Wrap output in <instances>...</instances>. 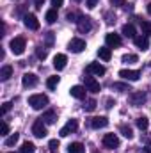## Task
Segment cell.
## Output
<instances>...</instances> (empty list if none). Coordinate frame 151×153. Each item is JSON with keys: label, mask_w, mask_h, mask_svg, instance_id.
<instances>
[{"label": "cell", "mask_w": 151, "mask_h": 153, "mask_svg": "<svg viewBox=\"0 0 151 153\" xmlns=\"http://www.w3.org/2000/svg\"><path fill=\"white\" fill-rule=\"evenodd\" d=\"M29 105L32 107V109H43V107H46L48 105V96L46 94H32L30 98H29Z\"/></svg>", "instance_id": "6da1fadb"}, {"label": "cell", "mask_w": 151, "mask_h": 153, "mask_svg": "<svg viewBox=\"0 0 151 153\" xmlns=\"http://www.w3.org/2000/svg\"><path fill=\"white\" fill-rule=\"evenodd\" d=\"M25 46H27L25 38H14V39H11V43H9V48H11V52L14 55H21L25 52Z\"/></svg>", "instance_id": "7a4b0ae2"}, {"label": "cell", "mask_w": 151, "mask_h": 153, "mask_svg": "<svg viewBox=\"0 0 151 153\" xmlns=\"http://www.w3.org/2000/svg\"><path fill=\"white\" fill-rule=\"evenodd\" d=\"M101 143H103L105 148H109V150H115V148L119 146V137H117L115 134H105Z\"/></svg>", "instance_id": "3957f363"}, {"label": "cell", "mask_w": 151, "mask_h": 153, "mask_svg": "<svg viewBox=\"0 0 151 153\" xmlns=\"http://www.w3.org/2000/svg\"><path fill=\"white\" fill-rule=\"evenodd\" d=\"M76 128H78V121L76 119H70L62 128H61V137H68L70 134H73V132H76Z\"/></svg>", "instance_id": "277c9868"}, {"label": "cell", "mask_w": 151, "mask_h": 153, "mask_svg": "<svg viewBox=\"0 0 151 153\" xmlns=\"http://www.w3.org/2000/svg\"><path fill=\"white\" fill-rule=\"evenodd\" d=\"M144 102H146V93H142V91H135V93H132V96H130V103H132L133 107H142Z\"/></svg>", "instance_id": "5b68a950"}, {"label": "cell", "mask_w": 151, "mask_h": 153, "mask_svg": "<svg viewBox=\"0 0 151 153\" xmlns=\"http://www.w3.org/2000/svg\"><path fill=\"white\" fill-rule=\"evenodd\" d=\"M23 23H25V27L30 29V30H38L39 29V20H38L36 14H25V16H23Z\"/></svg>", "instance_id": "8992f818"}, {"label": "cell", "mask_w": 151, "mask_h": 153, "mask_svg": "<svg viewBox=\"0 0 151 153\" xmlns=\"http://www.w3.org/2000/svg\"><path fill=\"white\" fill-rule=\"evenodd\" d=\"M119 76L124 78V80L135 82V80L141 78V71H139V70H121V71H119Z\"/></svg>", "instance_id": "52a82bcc"}, {"label": "cell", "mask_w": 151, "mask_h": 153, "mask_svg": "<svg viewBox=\"0 0 151 153\" xmlns=\"http://www.w3.org/2000/svg\"><path fill=\"white\" fill-rule=\"evenodd\" d=\"M84 80H85V89L87 91H91V93H100V82L94 78V76H84Z\"/></svg>", "instance_id": "ba28073f"}, {"label": "cell", "mask_w": 151, "mask_h": 153, "mask_svg": "<svg viewBox=\"0 0 151 153\" xmlns=\"http://www.w3.org/2000/svg\"><path fill=\"white\" fill-rule=\"evenodd\" d=\"M76 23H78V30H80L82 34H85V32H89V30L93 29V25H91V18H89V16H80Z\"/></svg>", "instance_id": "9c48e42d"}, {"label": "cell", "mask_w": 151, "mask_h": 153, "mask_svg": "<svg viewBox=\"0 0 151 153\" xmlns=\"http://www.w3.org/2000/svg\"><path fill=\"white\" fill-rule=\"evenodd\" d=\"M38 75L36 73H23L21 76V84H23V87H34L36 84H38Z\"/></svg>", "instance_id": "30bf717a"}, {"label": "cell", "mask_w": 151, "mask_h": 153, "mask_svg": "<svg viewBox=\"0 0 151 153\" xmlns=\"http://www.w3.org/2000/svg\"><path fill=\"white\" fill-rule=\"evenodd\" d=\"M70 50L71 52H75V53H80V52H84L85 50V41L80 38H75L70 41Z\"/></svg>", "instance_id": "8fae6325"}, {"label": "cell", "mask_w": 151, "mask_h": 153, "mask_svg": "<svg viewBox=\"0 0 151 153\" xmlns=\"http://www.w3.org/2000/svg\"><path fill=\"white\" fill-rule=\"evenodd\" d=\"M32 134L39 137V139H43L48 132H46V126H44V121H36L34 123V126H32Z\"/></svg>", "instance_id": "7c38bea8"}, {"label": "cell", "mask_w": 151, "mask_h": 153, "mask_svg": "<svg viewBox=\"0 0 151 153\" xmlns=\"http://www.w3.org/2000/svg\"><path fill=\"white\" fill-rule=\"evenodd\" d=\"M105 41H107V46H109V48H117V46H121V38H119V34L109 32V34L105 36Z\"/></svg>", "instance_id": "4fadbf2b"}, {"label": "cell", "mask_w": 151, "mask_h": 153, "mask_svg": "<svg viewBox=\"0 0 151 153\" xmlns=\"http://www.w3.org/2000/svg\"><path fill=\"white\" fill-rule=\"evenodd\" d=\"M87 73H91V75H105V66H101L100 62H91V64H87Z\"/></svg>", "instance_id": "5bb4252c"}, {"label": "cell", "mask_w": 151, "mask_h": 153, "mask_svg": "<svg viewBox=\"0 0 151 153\" xmlns=\"http://www.w3.org/2000/svg\"><path fill=\"white\" fill-rule=\"evenodd\" d=\"M66 62H68V57H66L64 53H57V55L53 57V68L59 70V71L66 68Z\"/></svg>", "instance_id": "9a60e30c"}, {"label": "cell", "mask_w": 151, "mask_h": 153, "mask_svg": "<svg viewBox=\"0 0 151 153\" xmlns=\"http://www.w3.org/2000/svg\"><path fill=\"white\" fill-rule=\"evenodd\" d=\"M85 87L84 85H73L71 89H70V94L73 96V98H76V100H82V98H85Z\"/></svg>", "instance_id": "2e32d148"}, {"label": "cell", "mask_w": 151, "mask_h": 153, "mask_svg": "<svg viewBox=\"0 0 151 153\" xmlns=\"http://www.w3.org/2000/svg\"><path fill=\"white\" fill-rule=\"evenodd\" d=\"M107 125H109V119H107L105 116H96V117L91 119V126H93V128H103V126H107Z\"/></svg>", "instance_id": "e0dca14e"}, {"label": "cell", "mask_w": 151, "mask_h": 153, "mask_svg": "<svg viewBox=\"0 0 151 153\" xmlns=\"http://www.w3.org/2000/svg\"><path fill=\"white\" fill-rule=\"evenodd\" d=\"M133 43H135V46L141 48V50H148V48H150L148 36H135V38H133Z\"/></svg>", "instance_id": "ac0fdd59"}, {"label": "cell", "mask_w": 151, "mask_h": 153, "mask_svg": "<svg viewBox=\"0 0 151 153\" xmlns=\"http://www.w3.org/2000/svg\"><path fill=\"white\" fill-rule=\"evenodd\" d=\"M98 55H100V59H101V61H110L112 52H110V48H109V46H101V48L98 50Z\"/></svg>", "instance_id": "d6986e66"}, {"label": "cell", "mask_w": 151, "mask_h": 153, "mask_svg": "<svg viewBox=\"0 0 151 153\" xmlns=\"http://www.w3.org/2000/svg\"><path fill=\"white\" fill-rule=\"evenodd\" d=\"M68 153H85V148L82 143H71L68 146Z\"/></svg>", "instance_id": "ffe728a7"}, {"label": "cell", "mask_w": 151, "mask_h": 153, "mask_svg": "<svg viewBox=\"0 0 151 153\" xmlns=\"http://www.w3.org/2000/svg\"><path fill=\"white\" fill-rule=\"evenodd\" d=\"M121 32H123L126 38H135V27H133L132 23H126V25H123Z\"/></svg>", "instance_id": "44dd1931"}, {"label": "cell", "mask_w": 151, "mask_h": 153, "mask_svg": "<svg viewBox=\"0 0 151 153\" xmlns=\"http://www.w3.org/2000/svg\"><path fill=\"white\" fill-rule=\"evenodd\" d=\"M11 76H13V68H11V66H4V68L0 70V80L5 82V80H9Z\"/></svg>", "instance_id": "7402d4cb"}, {"label": "cell", "mask_w": 151, "mask_h": 153, "mask_svg": "<svg viewBox=\"0 0 151 153\" xmlns=\"http://www.w3.org/2000/svg\"><path fill=\"white\" fill-rule=\"evenodd\" d=\"M44 123H48V125H52V123H55V119H57V114H55V111H48V112H44L43 117H41Z\"/></svg>", "instance_id": "603a6c76"}, {"label": "cell", "mask_w": 151, "mask_h": 153, "mask_svg": "<svg viewBox=\"0 0 151 153\" xmlns=\"http://www.w3.org/2000/svg\"><path fill=\"white\" fill-rule=\"evenodd\" d=\"M46 22L48 23H55L57 22V9H50V11H46Z\"/></svg>", "instance_id": "cb8c5ba5"}, {"label": "cell", "mask_w": 151, "mask_h": 153, "mask_svg": "<svg viewBox=\"0 0 151 153\" xmlns=\"http://www.w3.org/2000/svg\"><path fill=\"white\" fill-rule=\"evenodd\" d=\"M119 130H121V134H123L126 139H133V130H132L130 126H126V125H121V126H119Z\"/></svg>", "instance_id": "d4e9b609"}, {"label": "cell", "mask_w": 151, "mask_h": 153, "mask_svg": "<svg viewBox=\"0 0 151 153\" xmlns=\"http://www.w3.org/2000/svg\"><path fill=\"white\" fill-rule=\"evenodd\" d=\"M18 139H20V134H11V135L4 141V144H5V146H14V144L18 143Z\"/></svg>", "instance_id": "484cf974"}, {"label": "cell", "mask_w": 151, "mask_h": 153, "mask_svg": "<svg viewBox=\"0 0 151 153\" xmlns=\"http://www.w3.org/2000/svg\"><path fill=\"white\" fill-rule=\"evenodd\" d=\"M20 152L21 153H34L36 152V146H34V143H29V141H27V143L21 144V150H20Z\"/></svg>", "instance_id": "4316f807"}, {"label": "cell", "mask_w": 151, "mask_h": 153, "mask_svg": "<svg viewBox=\"0 0 151 153\" xmlns=\"http://www.w3.org/2000/svg\"><path fill=\"white\" fill-rule=\"evenodd\" d=\"M137 126H139L141 130H148V126H150V121H148V117H144V116L137 117Z\"/></svg>", "instance_id": "83f0119b"}, {"label": "cell", "mask_w": 151, "mask_h": 153, "mask_svg": "<svg viewBox=\"0 0 151 153\" xmlns=\"http://www.w3.org/2000/svg\"><path fill=\"white\" fill-rule=\"evenodd\" d=\"M139 61V57L135 55V53H126V55H123V62H126V64H133V62H137Z\"/></svg>", "instance_id": "f1b7e54d"}, {"label": "cell", "mask_w": 151, "mask_h": 153, "mask_svg": "<svg viewBox=\"0 0 151 153\" xmlns=\"http://www.w3.org/2000/svg\"><path fill=\"white\" fill-rule=\"evenodd\" d=\"M57 84H59V76H50V78L46 80V87H48V89H55Z\"/></svg>", "instance_id": "f546056e"}, {"label": "cell", "mask_w": 151, "mask_h": 153, "mask_svg": "<svg viewBox=\"0 0 151 153\" xmlns=\"http://www.w3.org/2000/svg\"><path fill=\"white\" fill-rule=\"evenodd\" d=\"M141 29H142V34L144 36H150L151 34V22H141Z\"/></svg>", "instance_id": "4dcf8cb0"}, {"label": "cell", "mask_w": 151, "mask_h": 153, "mask_svg": "<svg viewBox=\"0 0 151 153\" xmlns=\"http://www.w3.org/2000/svg\"><path fill=\"white\" fill-rule=\"evenodd\" d=\"M112 89H117V91H121V93H128V91H132L126 84H119V82L112 84Z\"/></svg>", "instance_id": "1f68e13d"}, {"label": "cell", "mask_w": 151, "mask_h": 153, "mask_svg": "<svg viewBox=\"0 0 151 153\" xmlns=\"http://www.w3.org/2000/svg\"><path fill=\"white\" fill-rule=\"evenodd\" d=\"M48 148H50V153H59V141L57 139H52L48 143Z\"/></svg>", "instance_id": "d6a6232c"}, {"label": "cell", "mask_w": 151, "mask_h": 153, "mask_svg": "<svg viewBox=\"0 0 151 153\" xmlns=\"http://www.w3.org/2000/svg\"><path fill=\"white\" fill-rule=\"evenodd\" d=\"M96 105H98V103H96V100H87V103L84 105V109H85L87 112H93V111L96 109Z\"/></svg>", "instance_id": "836d02e7"}, {"label": "cell", "mask_w": 151, "mask_h": 153, "mask_svg": "<svg viewBox=\"0 0 151 153\" xmlns=\"http://www.w3.org/2000/svg\"><path fill=\"white\" fill-rule=\"evenodd\" d=\"M36 55H38L41 61H44V59H46V50H43L41 46H38V50H36Z\"/></svg>", "instance_id": "e575fe53"}, {"label": "cell", "mask_w": 151, "mask_h": 153, "mask_svg": "<svg viewBox=\"0 0 151 153\" xmlns=\"http://www.w3.org/2000/svg\"><path fill=\"white\" fill-rule=\"evenodd\" d=\"M7 134H9V125L4 121V123H2V126H0V135H7Z\"/></svg>", "instance_id": "d590c367"}, {"label": "cell", "mask_w": 151, "mask_h": 153, "mask_svg": "<svg viewBox=\"0 0 151 153\" xmlns=\"http://www.w3.org/2000/svg\"><path fill=\"white\" fill-rule=\"evenodd\" d=\"M66 18H68V22H78V20H76V13H73V11H70V13L66 14Z\"/></svg>", "instance_id": "8d00e7d4"}, {"label": "cell", "mask_w": 151, "mask_h": 153, "mask_svg": "<svg viewBox=\"0 0 151 153\" xmlns=\"http://www.w3.org/2000/svg\"><path fill=\"white\" fill-rule=\"evenodd\" d=\"M110 4H112L114 7H123L124 5V0H110Z\"/></svg>", "instance_id": "74e56055"}, {"label": "cell", "mask_w": 151, "mask_h": 153, "mask_svg": "<svg viewBox=\"0 0 151 153\" xmlns=\"http://www.w3.org/2000/svg\"><path fill=\"white\" fill-rule=\"evenodd\" d=\"M9 111H11V103H9V102H5V103H4V107H2V114H7Z\"/></svg>", "instance_id": "f35d334b"}, {"label": "cell", "mask_w": 151, "mask_h": 153, "mask_svg": "<svg viewBox=\"0 0 151 153\" xmlns=\"http://www.w3.org/2000/svg\"><path fill=\"white\" fill-rule=\"evenodd\" d=\"M50 2H52L53 9H57V7H61V5H62V0H50Z\"/></svg>", "instance_id": "ab89813d"}, {"label": "cell", "mask_w": 151, "mask_h": 153, "mask_svg": "<svg viewBox=\"0 0 151 153\" xmlns=\"http://www.w3.org/2000/svg\"><path fill=\"white\" fill-rule=\"evenodd\" d=\"M96 4H98V0H87V7H89V9L96 7Z\"/></svg>", "instance_id": "60d3db41"}, {"label": "cell", "mask_w": 151, "mask_h": 153, "mask_svg": "<svg viewBox=\"0 0 151 153\" xmlns=\"http://www.w3.org/2000/svg\"><path fill=\"white\" fill-rule=\"evenodd\" d=\"M46 41H48V45H52V41H53V32H46Z\"/></svg>", "instance_id": "b9f144b4"}, {"label": "cell", "mask_w": 151, "mask_h": 153, "mask_svg": "<svg viewBox=\"0 0 151 153\" xmlns=\"http://www.w3.org/2000/svg\"><path fill=\"white\" fill-rule=\"evenodd\" d=\"M43 4H44V0H34V5H36L38 9H41V7H43Z\"/></svg>", "instance_id": "7bdbcfd3"}, {"label": "cell", "mask_w": 151, "mask_h": 153, "mask_svg": "<svg viewBox=\"0 0 151 153\" xmlns=\"http://www.w3.org/2000/svg\"><path fill=\"white\" fill-rule=\"evenodd\" d=\"M114 103H115V102H112V98H107V105H105V107H107V109H110Z\"/></svg>", "instance_id": "ee69618b"}, {"label": "cell", "mask_w": 151, "mask_h": 153, "mask_svg": "<svg viewBox=\"0 0 151 153\" xmlns=\"http://www.w3.org/2000/svg\"><path fill=\"white\" fill-rule=\"evenodd\" d=\"M144 153H151V146H146L144 148Z\"/></svg>", "instance_id": "f6af8a7d"}, {"label": "cell", "mask_w": 151, "mask_h": 153, "mask_svg": "<svg viewBox=\"0 0 151 153\" xmlns=\"http://www.w3.org/2000/svg\"><path fill=\"white\" fill-rule=\"evenodd\" d=\"M148 13H150V14H151V2H150V4H148Z\"/></svg>", "instance_id": "bcb514c9"}, {"label": "cell", "mask_w": 151, "mask_h": 153, "mask_svg": "<svg viewBox=\"0 0 151 153\" xmlns=\"http://www.w3.org/2000/svg\"><path fill=\"white\" fill-rule=\"evenodd\" d=\"M75 2H80V0H75Z\"/></svg>", "instance_id": "7dc6e473"}]
</instances>
